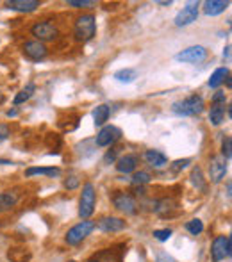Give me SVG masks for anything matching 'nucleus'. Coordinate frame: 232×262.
Masks as SVG:
<instances>
[{
  "instance_id": "a878e982",
  "label": "nucleus",
  "mask_w": 232,
  "mask_h": 262,
  "mask_svg": "<svg viewBox=\"0 0 232 262\" xmlns=\"http://www.w3.org/2000/svg\"><path fill=\"white\" fill-rule=\"evenodd\" d=\"M150 180H152V175L149 171H134L131 177L132 187H145L146 184H150Z\"/></svg>"
},
{
  "instance_id": "39448f33",
  "label": "nucleus",
  "mask_w": 232,
  "mask_h": 262,
  "mask_svg": "<svg viewBox=\"0 0 232 262\" xmlns=\"http://www.w3.org/2000/svg\"><path fill=\"white\" fill-rule=\"evenodd\" d=\"M232 253V239L230 235H218L211 243V259L213 262H222L229 259Z\"/></svg>"
},
{
  "instance_id": "9b49d317",
  "label": "nucleus",
  "mask_w": 232,
  "mask_h": 262,
  "mask_svg": "<svg viewBox=\"0 0 232 262\" xmlns=\"http://www.w3.org/2000/svg\"><path fill=\"white\" fill-rule=\"evenodd\" d=\"M127 227L121 217H116V216H106L102 220H98V223H95V228H98L100 232L104 234H115V232H121L123 228Z\"/></svg>"
},
{
  "instance_id": "4468645a",
  "label": "nucleus",
  "mask_w": 232,
  "mask_h": 262,
  "mask_svg": "<svg viewBox=\"0 0 232 262\" xmlns=\"http://www.w3.org/2000/svg\"><path fill=\"white\" fill-rule=\"evenodd\" d=\"M138 162H139L138 156H134V154H125V156H121L116 161V171L123 173V175L132 173V171H136V168H138Z\"/></svg>"
},
{
  "instance_id": "473e14b6",
  "label": "nucleus",
  "mask_w": 232,
  "mask_h": 262,
  "mask_svg": "<svg viewBox=\"0 0 232 262\" xmlns=\"http://www.w3.org/2000/svg\"><path fill=\"white\" fill-rule=\"evenodd\" d=\"M79 184H80V180H79V177H77V175H70L68 179L65 180V187L68 191L77 189V187H79Z\"/></svg>"
},
{
  "instance_id": "4be33fe9",
  "label": "nucleus",
  "mask_w": 232,
  "mask_h": 262,
  "mask_svg": "<svg viewBox=\"0 0 232 262\" xmlns=\"http://www.w3.org/2000/svg\"><path fill=\"white\" fill-rule=\"evenodd\" d=\"M18 204V194L16 193H11V191H4L0 193V214L7 212Z\"/></svg>"
},
{
  "instance_id": "f257e3e1",
  "label": "nucleus",
  "mask_w": 232,
  "mask_h": 262,
  "mask_svg": "<svg viewBox=\"0 0 232 262\" xmlns=\"http://www.w3.org/2000/svg\"><path fill=\"white\" fill-rule=\"evenodd\" d=\"M73 34H75V39L79 43L91 41L97 34V18H95V14L86 13L77 16L75 25H73Z\"/></svg>"
},
{
  "instance_id": "393cba45",
  "label": "nucleus",
  "mask_w": 232,
  "mask_h": 262,
  "mask_svg": "<svg viewBox=\"0 0 232 262\" xmlns=\"http://www.w3.org/2000/svg\"><path fill=\"white\" fill-rule=\"evenodd\" d=\"M34 93H36V84H34V82H29L27 86H25L24 90H22L20 93H18L16 97H14V102H13V104H14V105L25 104V102H27L29 98H31Z\"/></svg>"
},
{
  "instance_id": "cd10ccee",
  "label": "nucleus",
  "mask_w": 232,
  "mask_h": 262,
  "mask_svg": "<svg viewBox=\"0 0 232 262\" xmlns=\"http://www.w3.org/2000/svg\"><path fill=\"white\" fill-rule=\"evenodd\" d=\"M184 227H186V230L189 232L191 235H200L202 232H204V223H202V220H198V217L189 220Z\"/></svg>"
},
{
  "instance_id": "2f4dec72",
  "label": "nucleus",
  "mask_w": 232,
  "mask_h": 262,
  "mask_svg": "<svg viewBox=\"0 0 232 262\" xmlns=\"http://www.w3.org/2000/svg\"><path fill=\"white\" fill-rule=\"evenodd\" d=\"M70 7H75V9H84V7H93L95 2L91 0H68Z\"/></svg>"
},
{
  "instance_id": "6e6552de",
  "label": "nucleus",
  "mask_w": 232,
  "mask_h": 262,
  "mask_svg": "<svg viewBox=\"0 0 232 262\" xmlns=\"http://www.w3.org/2000/svg\"><path fill=\"white\" fill-rule=\"evenodd\" d=\"M205 57H207V49L202 47V45L187 47V49H184L182 52H179L175 55L177 61L189 62V64H198V62L205 61Z\"/></svg>"
},
{
  "instance_id": "79ce46f5",
  "label": "nucleus",
  "mask_w": 232,
  "mask_h": 262,
  "mask_svg": "<svg viewBox=\"0 0 232 262\" xmlns=\"http://www.w3.org/2000/svg\"><path fill=\"white\" fill-rule=\"evenodd\" d=\"M159 6H172V0H161V2H157Z\"/></svg>"
},
{
  "instance_id": "f3484780",
  "label": "nucleus",
  "mask_w": 232,
  "mask_h": 262,
  "mask_svg": "<svg viewBox=\"0 0 232 262\" xmlns=\"http://www.w3.org/2000/svg\"><path fill=\"white\" fill-rule=\"evenodd\" d=\"M143 159H145L152 168H157V169L164 168V166L168 164V157L164 156L161 150H146V152L143 154Z\"/></svg>"
},
{
  "instance_id": "b1692460",
  "label": "nucleus",
  "mask_w": 232,
  "mask_h": 262,
  "mask_svg": "<svg viewBox=\"0 0 232 262\" xmlns=\"http://www.w3.org/2000/svg\"><path fill=\"white\" fill-rule=\"evenodd\" d=\"M115 79L118 82H123V84H131L134 82L136 79H138V72H136L134 68H121L118 70L115 73Z\"/></svg>"
},
{
  "instance_id": "4c0bfd02",
  "label": "nucleus",
  "mask_w": 232,
  "mask_h": 262,
  "mask_svg": "<svg viewBox=\"0 0 232 262\" xmlns=\"http://www.w3.org/2000/svg\"><path fill=\"white\" fill-rule=\"evenodd\" d=\"M6 116H7V118H16V116H18V109H9V111L6 113Z\"/></svg>"
},
{
  "instance_id": "6ab92c4d",
  "label": "nucleus",
  "mask_w": 232,
  "mask_h": 262,
  "mask_svg": "<svg viewBox=\"0 0 232 262\" xmlns=\"http://www.w3.org/2000/svg\"><path fill=\"white\" fill-rule=\"evenodd\" d=\"M61 168H57V166H43V168H27L25 169V177L27 179H31V177L34 175H43V177H50V179H54V177H61Z\"/></svg>"
},
{
  "instance_id": "ddd939ff",
  "label": "nucleus",
  "mask_w": 232,
  "mask_h": 262,
  "mask_svg": "<svg viewBox=\"0 0 232 262\" xmlns=\"http://www.w3.org/2000/svg\"><path fill=\"white\" fill-rule=\"evenodd\" d=\"M227 175V161L222 156H216L211 159L209 164V179L213 184H220Z\"/></svg>"
},
{
  "instance_id": "e433bc0d",
  "label": "nucleus",
  "mask_w": 232,
  "mask_h": 262,
  "mask_svg": "<svg viewBox=\"0 0 232 262\" xmlns=\"http://www.w3.org/2000/svg\"><path fill=\"white\" fill-rule=\"evenodd\" d=\"M116 154H118V150H116V148L109 150V152L106 154V157H104V162H106V164H109V162H115V159H116Z\"/></svg>"
},
{
  "instance_id": "423d86ee",
  "label": "nucleus",
  "mask_w": 232,
  "mask_h": 262,
  "mask_svg": "<svg viewBox=\"0 0 232 262\" xmlns=\"http://www.w3.org/2000/svg\"><path fill=\"white\" fill-rule=\"evenodd\" d=\"M31 32L36 38V41H39V43L54 41V39H57V36H59V29L50 20H43V21L34 24L31 29Z\"/></svg>"
},
{
  "instance_id": "f03ea898",
  "label": "nucleus",
  "mask_w": 232,
  "mask_h": 262,
  "mask_svg": "<svg viewBox=\"0 0 232 262\" xmlns=\"http://www.w3.org/2000/svg\"><path fill=\"white\" fill-rule=\"evenodd\" d=\"M204 98L200 95H189V97L177 100L172 104V113L177 116H197L204 111Z\"/></svg>"
},
{
  "instance_id": "f704fd0d",
  "label": "nucleus",
  "mask_w": 232,
  "mask_h": 262,
  "mask_svg": "<svg viewBox=\"0 0 232 262\" xmlns=\"http://www.w3.org/2000/svg\"><path fill=\"white\" fill-rule=\"evenodd\" d=\"M156 262H177V260L172 255H168L166 252H159L156 255Z\"/></svg>"
},
{
  "instance_id": "9d476101",
  "label": "nucleus",
  "mask_w": 232,
  "mask_h": 262,
  "mask_svg": "<svg viewBox=\"0 0 232 262\" xmlns=\"http://www.w3.org/2000/svg\"><path fill=\"white\" fill-rule=\"evenodd\" d=\"M121 138V130L115 125H106V127L100 128V132L97 134V139H95V145L100 146V148H106V146H113L115 143L120 141Z\"/></svg>"
},
{
  "instance_id": "de8ad7c7",
  "label": "nucleus",
  "mask_w": 232,
  "mask_h": 262,
  "mask_svg": "<svg viewBox=\"0 0 232 262\" xmlns=\"http://www.w3.org/2000/svg\"><path fill=\"white\" fill-rule=\"evenodd\" d=\"M68 262H75V260H68Z\"/></svg>"
},
{
  "instance_id": "37998d69",
  "label": "nucleus",
  "mask_w": 232,
  "mask_h": 262,
  "mask_svg": "<svg viewBox=\"0 0 232 262\" xmlns=\"http://www.w3.org/2000/svg\"><path fill=\"white\" fill-rule=\"evenodd\" d=\"M225 84H227V88H229V90H230V88H232V80H230V75H229V77H227V79H225Z\"/></svg>"
},
{
  "instance_id": "a211bd4d",
  "label": "nucleus",
  "mask_w": 232,
  "mask_h": 262,
  "mask_svg": "<svg viewBox=\"0 0 232 262\" xmlns=\"http://www.w3.org/2000/svg\"><path fill=\"white\" fill-rule=\"evenodd\" d=\"M229 0H207L204 4V13L207 16H218V14L225 13V9L229 7Z\"/></svg>"
},
{
  "instance_id": "5701e85b",
  "label": "nucleus",
  "mask_w": 232,
  "mask_h": 262,
  "mask_svg": "<svg viewBox=\"0 0 232 262\" xmlns=\"http://www.w3.org/2000/svg\"><path fill=\"white\" fill-rule=\"evenodd\" d=\"M209 121L215 127L222 125L225 121V105H213L211 111H209Z\"/></svg>"
},
{
  "instance_id": "2eb2a0df",
  "label": "nucleus",
  "mask_w": 232,
  "mask_h": 262,
  "mask_svg": "<svg viewBox=\"0 0 232 262\" xmlns=\"http://www.w3.org/2000/svg\"><path fill=\"white\" fill-rule=\"evenodd\" d=\"M175 210H177V204H175V200H172V198H161V200L154 202V212L161 217L174 216Z\"/></svg>"
},
{
  "instance_id": "c756f323",
  "label": "nucleus",
  "mask_w": 232,
  "mask_h": 262,
  "mask_svg": "<svg viewBox=\"0 0 232 262\" xmlns=\"http://www.w3.org/2000/svg\"><path fill=\"white\" fill-rule=\"evenodd\" d=\"M172 234H174V230L172 228H159V230H154V239H157V241L164 243L168 241V239L172 237Z\"/></svg>"
},
{
  "instance_id": "0eeeda50",
  "label": "nucleus",
  "mask_w": 232,
  "mask_h": 262,
  "mask_svg": "<svg viewBox=\"0 0 232 262\" xmlns=\"http://www.w3.org/2000/svg\"><path fill=\"white\" fill-rule=\"evenodd\" d=\"M198 13H200V2L193 0V2H187L186 6L182 7L179 14L175 16V25L177 27H186V25H191L193 21H197Z\"/></svg>"
},
{
  "instance_id": "72a5a7b5",
  "label": "nucleus",
  "mask_w": 232,
  "mask_h": 262,
  "mask_svg": "<svg viewBox=\"0 0 232 262\" xmlns=\"http://www.w3.org/2000/svg\"><path fill=\"white\" fill-rule=\"evenodd\" d=\"M211 102H213V105H225V102H227L225 91H216V93L213 95Z\"/></svg>"
},
{
  "instance_id": "7ed1b4c3",
  "label": "nucleus",
  "mask_w": 232,
  "mask_h": 262,
  "mask_svg": "<svg viewBox=\"0 0 232 262\" xmlns=\"http://www.w3.org/2000/svg\"><path fill=\"white\" fill-rule=\"evenodd\" d=\"M95 204H97V191L91 182H86L82 186L79 200V216L80 220H90V216L95 212Z\"/></svg>"
},
{
  "instance_id": "c9c22d12",
  "label": "nucleus",
  "mask_w": 232,
  "mask_h": 262,
  "mask_svg": "<svg viewBox=\"0 0 232 262\" xmlns=\"http://www.w3.org/2000/svg\"><path fill=\"white\" fill-rule=\"evenodd\" d=\"M9 136H11L9 127H7V125H0V143L6 141V139L9 138Z\"/></svg>"
},
{
  "instance_id": "58836bf2",
  "label": "nucleus",
  "mask_w": 232,
  "mask_h": 262,
  "mask_svg": "<svg viewBox=\"0 0 232 262\" xmlns=\"http://www.w3.org/2000/svg\"><path fill=\"white\" fill-rule=\"evenodd\" d=\"M230 57V45L225 47V50H223V59H229Z\"/></svg>"
},
{
  "instance_id": "f8f14e48",
  "label": "nucleus",
  "mask_w": 232,
  "mask_h": 262,
  "mask_svg": "<svg viewBox=\"0 0 232 262\" xmlns=\"http://www.w3.org/2000/svg\"><path fill=\"white\" fill-rule=\"evenodd\" d=\"M22 52L27 59H31V61H41V59L47 57V54H49V49L45 47V43H39V41H27L24 43V47H22Z\"/></svg>"
},
{
  "instance_id": "20e7f679",
  "label": "nucleus",
  "mask_w": 232,
  "mask_h": 262,
  "mask_svg": "<svg viewBox=\"0 0 232 262\" xmlns=\"http://www.w3.org/2000/svg\"><path fill=\"white\" fill-rule=\"evenodd\" d=\"M95 230V221L91 220H82L80 223H77L75 227H72L65 235V241L68 243L70 246H77Z\"/></svg>"
},
{
  "instance_id": "c85d7f7f",
  "label": "nucleus",
  "mask_w": 232,
  "mask_h": 262,
  "mask_svg": "<svg viewBox=\"0 0 232 262\" xmlns=\"http://www.w3.org/2000/svg\"><path fill=\"white\" fill-rule=\"evenodd\" d=\"M222 157L225 159L227 162H229L230 157H232V139H230V136H225V138H223V141H222Z\"/></svg>"
},
{
  "instance_id": "49530a36",
  "label": "nucleus",
  "mask_w": 232,
  "mask_h": 262,
  "mask_svg": "<svg viewBox=\"0 0 232 262\" xmlns=\"http://www.w3.org/2000/svg\"><path fill=\"white\" fill-rule=\"evenodd\" d=\"M88 262H100V260H97V259H91V260H88Z\"/></svg>"
},
{
  "instance_id": "c03bdc74",
  "label": "nucleus",
  "mask_w": 232,
  "mask_h": 262,
  "mask_svg": "<svg viewBox=\"0 0 232 262\" xmlns=\"http://www.w3.org/2000/svg\"><path fill=\"white\" fill-rule=\"evenodd\" d=\"M4 102H6V97H4V93L0 91V104H4Z\"/></svg>"
},
{
  "instance_id": "a18cd8bd",
  "label": "nucleus",
  "mask_w": 232,
  "mask_h": 262,
  "mask_svg": "<svg viewBox=\"0 0 232 262\" xmlns=\"http://www.w3.org/2000/svg\"><path fill=\"white\" fill-rule=\"evenodd\" d=\"M227 114H229V118H232V109H230V105H227Z\"/></svg>"
},
{
  "instance_id": "dca6fc26",
  "label": "nucleus",
  "mask_w": 232,
  "mask_h": 262,
  "mask_svg": "<svg viewBox=\"0 0 232 262\" xmlns=\"http://www.w3.org/2000/svg\"><path fill=\"white\" fill-rule=\"evenodd\" d=\"M7 9H13V11H20V13H32L39 7L38 0H9L6 2Z\"/></svg>"
},
{
  "instance_id": "bb28decb",
  "label": "nucleus",
  "mask_w": 232,
  "mask_h": 262,
  "mask_svg": "<svg viewBox=\"0 0 232 262\" xmlns=\"http://www.w3.org/2000/svg\"><path fill=\"white\" fill-rule=\"evenodd\" d=\"M191 184H193L197 189L205 191V180H204V175H202L200 166H195V168L191 169Z\"/></svg>"
},
{
  "instance_id": "a19ab883",
  "label": "nucleus",
  "mask_w": 232,
  "mask_h": 262,
  "mask_svg": "<svg viewBox=\"0 0 232 262\" xmlns=\"http://www.w3.org/2000/svg\"><path fill=\"white\" fill-rule=\"evenodd\" d=\"M227 196H232V184H230V180H229V182H227Z\"/></svg>"
},
{
  "instance_id": "ea45409f",
  "label": "nucleus",
  "mask_w": 232,
  "mask_h": 262,
  "mask_svg": "<svg viewBox=\"0 0 232 262\" xmlns=\"http://www.w3.org/2000/svg\"><path fill=\"white\" fill-rule=\"evenodd\" d=\"M11 164H14V162L7 161V159H0V166H11Z\"/></svg>"
},
{
  "instance_id": "aec40b11",
  "label": "nucleus",
  "mask_w": 232,
  "mask_h": 262,
  "mask_svg": "<svg viewBox=\"0 0 232 262\" xmlns=\"http://www.w3.org/2000/svg\"><path fill=\"white\" fill-rule=\"evenodd\" d=\"M109 116H111V107L108 104H100L93 109V123L97 127H104L106 121L109 120Z\"/></svg>"
},
{
  "instance_id": "7c9ffc66",
  "label": "nucleus",
  "mask_w": 232,
  "mask_h": 262,
  "mask_svg": "<svg viewBox=\"0 0 232 262\" xmlns=\"http://www.w3.org/2000/svg\"><path fill=\"white\" fill-rule=\"evenodd\" d=\"M189 164H191V159H179L174 164H170V169H172V173H179V171H182V169H186Z\"/></svg>"
},
{
  "instance_id": "1a4fd4ad",
  "label": "nucleus",
  "mask_w": 232,
  "mask_h": 262,
  "mask_svg": "<svg viewBox=\"0 0 232 262\" xmlns=\"http://www.w3.org/2000/svg\"><path fill=\"white\" fill-rule=\"evenodd\" d=\"M113 204L115 207L123 214H136L138 212V202L132 196L131 193H125V191H116L113 194Z\"/></svg>"
},
{
  "instance_id": "412c9836",
  "label": "nucleus",
  "mask_w": 232,
  "mask_h": 262,
  "mask_svg": "<svg viewBox=\"0 0 232 262\" xmlns=\"http://www.w3.org/2000/svg\"><path fill=\"white\" fill-rule=\"evenodd\" d=\"M229 68H216L215 72H213V75L209 77L207 80V86L213 88V90H216V88H220L223 82H225V79L229 77Z\"/></svg>"
}]
</instances>
